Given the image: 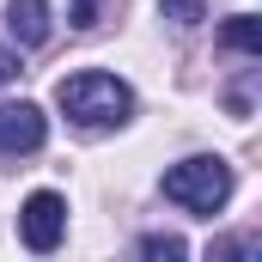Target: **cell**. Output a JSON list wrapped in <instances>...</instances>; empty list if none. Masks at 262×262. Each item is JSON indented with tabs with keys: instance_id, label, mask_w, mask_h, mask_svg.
I'll list each match as a JSON object with an SVG mask.
<instances>
[{
	"instance_id": "obj_8",
	"label": "cell",
	"mask_w": 262,
	"mask_h": 262,
	"mask_svg": "<svg viewBox=\"0 0 262 262\" xmlns=\"http://www.w3.org/2000/svg\"><path fill=\"white\" fill-rule=\"evenodd\" d=\"M159 12H165L171 25H201V18H207V0H165Z\"/></svg>"
},
{
	"instance_id": "obj_3",
	"label": "cell",
	"mask_w": 262,
	"mask_h": 262,
	"mask_svg": "<svg viewBox=\"0 0 262 262\" xmlns=\"http://www.w3.org/2000/svg\"><path fill=\"white\" fill-rule=\"evenodd\" d=\"M18 232H25V244L37 256H49L61 244V232H67V201L55 189H37V195L25 201V213H18Z\"/></svg>"
},
{
	"instance_id": "obj_7",
	"label": "cell",
	"mask_w": 262,
	"mask_h": 262,
	"mask_svg": "<svg viewBox=\"0 0 262 262\" xmlns=\"http://www.w3.org/2000/svg\"><path fill=\"white\" fill-rule=\"evenodd\" d=\"M140 256H152V262H183V256H189V244L171 238V232H146V238H140Z\"/></svg>"
},
{
	"instance_id": "obj_4",
	"label": "cell",
	"mask_w": 262,
	"mask_h": 262,
	"mask_svg": "<svg viewBox=\"0 0 262 262\" xmlns=\"http://www.w3.org/2000/svg\"><path fill=\"white\" fill-rule=\"evenodd\" d=\"M49 140V116L37 110V104H0V152L6 159H18V152H37Z\"/></svg>"
},
{
	"instance_id": "obj_1",
	"label": "cell",
	"mask_w": 262,
	"mask_h": 262,
	"mask_svg": "<svg viewBox=\"0 0 262 262\" xmlns=\"http://www.w3.org/2000/svg\"><path fill=\"white\" fill-rule=\"evenodd\" d=\"M55 104H61L67 122H79V128H122L134 116V92L116 73H73V79L55 85Z\"/></svg>"
},
{
	"instance_id": "obj_9",
	"label": "cell",
	"mask_w": 262,
	"mask_h": 262,
	"mask_svg": "<svg viewBox=\"0 0 262 262\" xmlns=\"http://www.w3.org/2000/svg\"><path fill=\"white\" fill-rule=\"evenodd\" d=\"M6 79H18V55H12V49H0V85H6Z\"/></svg>"
},
{
	"instance_id": "obj_2",
	"label": "cell",
	"mask_w": 262,
	"mask_h": 262,
	"mask_svg": "<svg viewBox=\"0 0 262 262\" xmlns=\"http://www.w3.org/2000/svg\"><path fill=\"white\" fill-rule=\"evenodd\" d=\"M165 201H177V207L201 213V220H213V213L232 201V165L213 159V152H195V159L171 165V171H165Z\"/></svg>"
},
{
	"instance_id": "obj_6",
	"label": "cell",
	"mask_w": 262,
	"mask_h": 262,
	"mask_svg": "<svg viewBox=\"0 0 262 262\" xmlns=\"http://www.w3.org/2000/svg\"><path fill=\"white\" fill-rule=\"evenodd\" d=\"M220 43H226V49H238V55H262V18L238 12V18L220 31Z\"/></svg>"
},
{
	"instance_id": "obj_5",
	"label": "cell",
	"mask_w": 262,
	"mask_h": 262,
	"mask_svg": "<svg viewBox=\"0 0 262 262\" xmlns=\"http://www.w3.org/2000/svg\"><path fill=\"white\" fill-rule=\"evenodd\" d=\"M6 37L18 49L49 43V0H6Z\"/></svg>"
}]
</instances>
